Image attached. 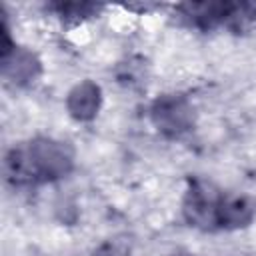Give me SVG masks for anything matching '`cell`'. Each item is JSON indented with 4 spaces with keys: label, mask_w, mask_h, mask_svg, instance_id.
I'll list each match as a JSON object with an SVG mask.
<instances>
[{
    "label": "cell",
    "mask_w": 256,
    "mask_h": 256,
    "mask_svg": "<svg viewBox=\"0 0 256 256\" xmlns=\"http://www.w3.org/2000/svg\"><path fill=\"white\" fill-rule=\"evenodd\" d=\"M72 164L64 144L54 140H34L24 148H14L6 156V176L14 184H34L60 178Z\"/></svg>",
    "instance_id": "cell-1"
},
{
    "label": "cell",
    "mask_w": 256,
    "mask_h": 256,
    "mask_svg": "<svg viewBox=\"0 0 256 256\" xmlns=\"http://www.w3.org/2000/svg\"><path fill=\"white\" fill-rule=\"evenodd\" d=\"M224 196H220L210 184L196 182L188 190L186 202H184V214L190 224L212 228L220 226V206Z\"/></svg>",
    "instance_id": "cell-2"
},
{
    "label": "cell",
    "mask_w": 256,
    "mask_h": 256,
    "mask_svg": "<svg viewBox=\"0 0 256 256\" xmlns=\"http://www.w3.org/2000/svg\"><path fill=\"white\" fill-rule=\"evenodd\" d=\"M154 122L162 132L180 134L190 126V108L182 98H162L152 110Z\"/></svg>",
    "instance_id": "cell-3"
},
{
    "label": "cell",
    "mask_w": 256,
    "mask_h": 256,
    "mask_svg": "<svg viewBox=\"0 0 256 256\" xmlns=\"http://www.w3.org/2000/svg\"><path fill=\"white\" fill-rule=\"evenodd\" d=\"M98 102H100V90H98V86H94L90 82H84V84L76 86L70 92L68 108H70L72 116H76L80 120H88V118H92L96 114Z\"/></svg>",
    "instance_id": "cell-4"
},
{
    "label": "cell",
    "mask_w": 256,
    "mask_h": 256,
    "mask_svg": "<svg viewBox=\"0 0 256 256\" xmlns=\"http://www.w3.org/2000/svg\"><path fill=\"white\" fill-rule=\"evenodd\" d=\"M94 256H128L122 248H118V246H114V244H104V246H100L96 252H94Z\"/></svg>",
    "instance_id": "cell-5"
}]
</instances>
